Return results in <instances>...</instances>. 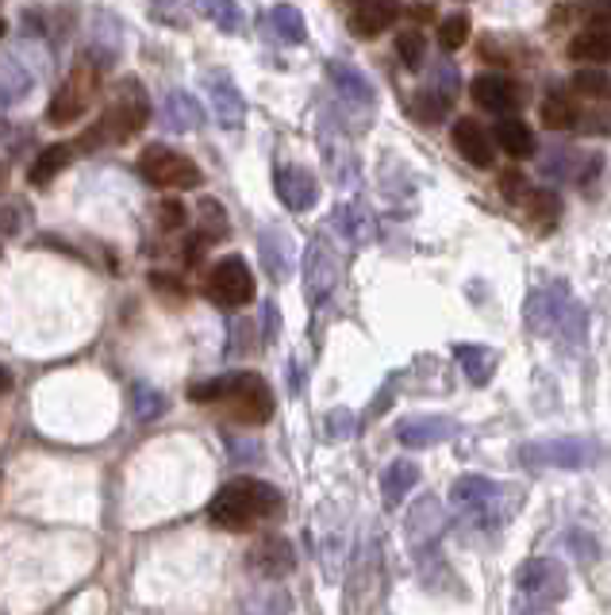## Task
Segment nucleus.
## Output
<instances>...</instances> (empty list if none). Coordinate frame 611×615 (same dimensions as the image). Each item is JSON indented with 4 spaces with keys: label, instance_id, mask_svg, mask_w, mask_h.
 <instances>
[{
    "label": "nucleus",
    "instance_id": "1",
    "mask_svg": "<svg viewBox=\"0 0 611 615\" xmlns=\"http://www.w3.org/2000/svg\"><path fill=\"white\" fill-rule=\"evenodd\" d=\"M281 515V492L258 477H235L208 504V523L220 531H254Z\"/></svg>",
    "mask_w": 611,
    "mask_h": 615
},
{
    "label": "nucleus",
    "instance_id": "2",
    "mask_svg": "<svg viewBox=\"0 0 611 615\" xmlns=\"http://www.w3.org/2000/svg\"><path fill=\"white\" fill-rule=\"evenodd\" d=\"M188 401L196 404H216L228 411L235 423L258 427L274 416V393L258 373H223L212 381H196L188 388Z\"/></svg>",
    "mask_w": 611,
    "mask_h": 615
},
{
    "label": "nucleus",
    "instance_id": "3",
    "mask_svg": "<svg viewBox=\"0 0 611 615\" xmlns=\"http://www.w3.org/2000/svg\"><path fill=\"white\" fill-rule=\"evenodd\" d=\"M527 327L534 335H557L565 347H580L585 343L588 312L580 300H573L569 285L550 281L527 297Z\"/></svg>",
    "mask_w": 611,
    "mask_h": 615
},
{
    "label": "nucleus",
    "instance_id": "4",
    "mask_svg": "<svg viewBox=\"0 0 611 615\" xmlns=\"http://www.w3.org/2000/svg\"><path fill=\"white\" fill-rule=\"evenodd\" d=\"M450 504L462 520H470L473 527L488 531V527H500L504 520L511 515V508L523 504V492L508 489L500 481H488L481 474H465L450 485Z\"/></svg>",
    "mask_w": 611,
    "mask_h": 615
},
{
    "label": "nucleus",
    "instance_id": "5",
    "mask_svg": "<svg viewBox=\"0 0 611 615\" xmlns=\"http://www.w3.org/2000/svg\"><path fill=\"white\" fill-rule=\"evenodd\" d=\"M147 119H150L147 96H142L139 81L127 78L124 85H119V96L108 104V108H104V116L96 119L85 135H81L78 147L81 150H101V147H108V142H127L147 127Z\"/></svg>",
    "mask_w": 611,
    "mask_h": 615
},
{
    "label": "nucleus",
    "instance_id": "6",
    "mask_svg": "<svg viewBox=\"0 0 611 615\" xmlns=\"http://www.w3.org/2000/svg\"><path fill=\"white\" fill-rule=\"evenodd\" d=\"M569 596V569L557 558H527L516 569V615H542Z\"/></svg>",
    "mask_w": 611,
    "mask_h": 615
},
{
    "label": "nucleus",
    "instance_id": "7",
    "mask_svg": "<svg viewBox=\"0 0 611 615\" xmlns=\"http://www.w3.org/2000/svg\"><path fill=\"white\" fill-rule=\"evenodd\" d=\"M527 469H588L603 457V442L588 434H554V439H531L516 450Z\"/></svg>",
    "mask_w": 611,
    "mask_h": 615
},
{
    "label": "nucleus",
    "instance_id": "8",
    "mask_svg": "<svg viewBox=\"0 0 611 615\" xmlns=\"http://www.w3.org/2000/svg\"><path fill=\"white\" fill-rule=\"evenodd\" d=\"M96 81H101V66H96L93 58L73 62V70L66 73V81L58 85L55 101L47 104V124L66 127V124H73V119L85 116V108L96 96Z\"/></svg>",
    "mask_w": 611,
    "mask_h": 615
},
{
    "label": "nucleus",
    "instance_id": "9",
    "mask_svg": "<svg viewBox=\"0 0 611 615\" xmlns=\"http://www.w3.org/2000/svg\"><path fill=\"white\" fill-rule=\"evenodd\" d=\"M139 174H142V182L154 185V189H200V182H204L200 166H196L188 154L158 147V142L139 154Z\"/></svg>",
    "mask_w": 611,
    "mask_h": 615
},
{
    "label": "nucleus",
    "instance_id": "10",
    "mask_svg": "<svg viewBox=\"0 0 611 615\" xmlns=\"http://www.w3.org/2000/svg\"><path fill=\"white\" fill-rule=\"evenodd\" d=\"M208 297L220 308H246L254 297H258V277L246 266L243 254H228L212 266L208 274Z\"/></svg>",
    "mask_w": 611,
    "mask_h": 615
},
{
    "label": "nucleus",
    "instance_id": "11",
    "mask_svg": "<svg viewBox=\"0 0 611 615\" xmlns=\"http://www.w3.org/2000/svg\"><path fill=\"white\" fill-rule=\"evenodd\" d=\"M407 543H412V550L419 554V561H439V538L442 531H447V512H442V504L435 497H424L412 504V512H407Z\"/></svg>",
    "mask_w": 611,
    "mask_h": 615
},
{
    "label": "nucleus",
    "instance_id": "12",
    "mask_svg": "<svg viewBox=\"0 0 611 615\" xmlns=\"http://www.w3.org/2000/svg\"><path fill=\"white\" fill-rule=\"evenodd\" d=\"M335 281H338V258H335V251L327 246V239L315 235L304 251V292H308V300H312V304H323V300L335 292Z\"/></svg>",
    "mask_w": 611,
    "mask_h": 615
},
{
    "label": "nucleus",
    "instance_id": "13",
    "mask_svg": "<svg viewBox=\"0 0 611 615\" xmlns=\"http://www.w3.org/2000/svg\"><path fill=\"white\" fill-rule=\"evenodd\" d=\"M274 185H277V197H281V205L292 208V212H312V208L320 205V182H315L312 170L281 166L274 174Z\"/></svg>",
    "mask_w": 611,
    "mask_h": 615
},
{
    "label": "nucleus",
    "instance_id": "14",
    "mask_svg": "<svg viewBox=\"0 0 611 615\" xmlns=\"http://www.w3.org/2000/svg\"><path fill=\"white\" fill-rule=\"evenodd\" d=\"M246 561H251V569L258 577H266V581H277V577H285V573H292V569H297V550H292L289 538L266 535V538H258V543L251 546Z\"/></svg>",
    "mask_w": 611,
    "mask_h": 615
},
{
    "label": "nucleus",
    "instance_id": "15",
    "mask_svg": "<svg viewBox=\"0 0 611 615\" xmlns=\"http://www.w3.org/2000/svg\"><path fill=\"white\" fill-rule=\"evenodd\" d=\"M470 93H473V101H477V108L496 112V116L516 112L519 104H523V89L511 78H504V73H481V78H473Z\"/></svg>",
    "mask_w": 611,
    "mask_h": 615
},
{
    "label": "nucleus",
    "instance_id": "16",
    "mask_svg": "<svg viewBox=\"0 0 611 615\" xmlns=\"http://www.w3.org/2000/svg\"><path fill=\"white\" fill-rule=\"evenodd\" d=\"M258 251H262V266H266L269 281H289V274L297 269L289 231L277 228V223H266V228L258 231Z\"/></svg>",
    "mask_w": 611,
    "mask_h": 615
},
{
    "label": "nucleus",
    "instance_id": "17",
    "mask_svg": "<svg viewBox=\"0 0 611 615\" xmlns=\"http://www.w3.org/2000/svg\"><path fill=\"white\" fill-rule=\"evenodd\" d=\"M327 78H331V85H335V93L343 96L350 108L373 112L377 89H373V81H369L366 73L358 70V66H350V62H327Z\"/></svg>",
    "mask_w": 611,
    "mask_h": 615
},
{
    "label": "nucleus",
    "instance_id": "18",
    "mask_svg": "<svg viewBox=\"0 0 611 615\" xmlns=\"http://www.w3.org/2000/svg\"><path fill=\"white\" fill-rule=\"evenodd\" d=\"M454 419L447 416H407L396 423V439L412 450H427V446H439V442L454 439Z\"/></svg>",
    "mask_w": 611,
    "mask_h": 615
},
{
    "label": "nucleus",
    "instance_id": "19",
    "mask_svg": "<svg viewBox=\"0 0 611 615\" xmlns=\"http://www.w3.org/2000/svg\"><path fill=\"white\" fill-rule=\"evenodd\" d=\"M204 89H208V96H212V116L220 119L223 127H243L246 119V101L243 93L235 89V81L228 78V73H208L204 78Z\"/></svg>",
    "mask_w": 611,
    "mask_h": 615
},
{
    "label": "nucleus",
    "instance_id": "20",
    "mask_svg": "<svg viewBox=\"0 0 611 615\" xmlns=\"http://www.w3.org/2000/svg\"><path fill=\"white\" fill-rule=\"evenodd\" d=\"M400 16L396 0H358L350 12V32L358 39H377V35L389 32V24Z\"/></svg>",
    "mask_w": 611,
    "mask_h": 615
},
{
    "label": "nucleus",
    "instance_id": "21",
    "mask_svg": "<svg viewBox=\"0 0 611 615\" xmlns=\"http://www.w3.org/2000/svg\"><path fill=\"white\" fill-rule=\"evenodd\" d=\"M450 139H454V147H458V154H462L470 166H477V170H488L493 166V147H488V131L485 127L477 124L473 116H462L454 124V131H450Z\"/></svg>",
    "mask_w": 611,
    "mask_h": 615
},
{
    "label": "nucleus",
    "instance_id": "22",
    "mask_svg": "<svg viewBox=\"0 0 611 615\" xmlns=\"http://www.w3.org/2000/svg\"><path fill=\"white\" fill-rule=\"evenodd\" d=\"M204 108L196 104L193 93H185V89H173V93H165L162 101V124L170 127V131H200L204 127Z\"/></svg>",
    "mask_w": 611,
    "mask_h": 615
},
{
    "label": "nucleus",
    "instance_id": "23",
    "mask_svg": "<svg viewBox=\"0 0 611 615\" xmlns=\"http://www.w3.org/2000/svg\"><path fill=\"white\" fill-rule=\"evenodd\" d=\"M569 58L577 62H608L611 58V20H588L580 35H573Z\"/></svg>",
    "mask_w": 611,
    "mask_h": 615
},
{
    "label": "nucleus",
    "instance_id": "24",
    "mask_svg": "<svg viewBox=\"0 0 611 615\" xmlns=\"http://www.w3.org/2000/svg\"><path fill=\"white\" fill-rule=\"evenodd\" d=\"M331 223H335V228L343 231L354 246H369L377 239L373 212H369L366 205H358V200H350V205H338L335 216H331Z\"/></svg>",
    "mask_w": 611,
    "mask_h": 615
},
{
    "label": "nucleus",
    "instance_id": "25",
    "mask_svg": "<svg viewBox=\"0 0 611 615\" xmlns=\"http://www.w3.org/2000/svg\"><path fill=\"white\" fill-rule=\"evenodd\" d=\"M78 159V142H55V147H43L39 159L32 162V170H27V177H32V185H50L58 174H62L70 162Z\"/></svg>",
    "mask_w": 611,
    "mask_h": 615
},
{
    "label": "nucleus",
    "instance_id": "26",
    "mask_svg": "<svg viewBox=\"0 0 611 615\" xmlns=\"http://www.w3.org/2000/svg\"><path fill=\"white\" fill-rule=\"evenodd\" d=\"M419 485V466L416 462H407V457H396L389 469L381 474V497H384V504L389 508H396L400 500L407 497V492L416 489Z\"/></svg>",
    "mask_w": 611,
    "mask_h": 615
},
{
    "label": "nucleus",
    "instance_id": "27",
    "mask_svg": "<svg viewBox=\"0 0 611 615\" xmlns=\"http://www.w3.org/2000/svg\"><path fill=\"white\" fill-rule=\"evenodd\" d=\"M454 358L470 378V385H488V378L496 373V350L477 347V343H458Z\"/></svg>",
    "mask_w": 611,
    "mask_h": 615
},
{
    "label": "nucleus",
    "instance_id": "28",
    "mask_svg": "<svg viewBox=\"0 0 611 615\" xmlns=\"http://www.w3.org/2000/svg\"><path fill=\"white\" fill-rule=\"evenodd\" d=\"M496 147L504 150V154H511V159H531L534 154V131L523 124V119L508 116L496 124Z\"/></svg>",
    "mask_w": 611,
    "mask_h": 615
},
{
    "label": "nucleus",
    "instance_id": "29",
    "mask_svg": "<svg viewBox=\"0 0 611 615\" xmlns=\"http://www.w3.org/2000/svg\"><path fill=\"white\" fill-rule=\"evenodd\" d=\"M32 89H35V73L9 50V55H4V93H0V104H4V108H16L24 96H32Z\"/></svg>",
    "mask_w": 611,
    "mask_h": 615
},
{
    "label": "nucleus",
    "instance_id": "30",
    "mask_svg": "<svg viewBox=\"0 0 611 615\" xmlns=\"http://www.w3.org/2000/svg\"><path fill=\"white\" fill-rule=\"evenodd\" d=\"M519 208H523L527 220L534 223V231H550L557 220H562V200H557V193H550V189H531L523 200H519Z\"/></svg>",
    "mask_w": 611,
    "mask_h": 615
},
{
    "label": "nucleus",
    "instance_id": "31",
    "mask_svg": "<svg viewBox=\"0 0 611 615\" xmlns=\"http://www.w3.org/2000/svg\"><path fill=\"white\" fill-rule=\"evenodd\" d=\"M450 104H454V101H450L447 93H439L435 85H424L416 96H412V101H407V112H412V116H416L419 124L439 127L442 119L450 116Z\"/></svg>",
    "mask_w": 611,
    "mask_h": 615
},
{
    "label": "nucleus",
    "instance_id": "32",
    "mask_svg": "<svg viewBox=\"0 0 611 615\" xmlns=\"http://www.w3.org/2000/svg\"><path fill=\"white\" fill-rule=\"evenodd\" d=\"M266 24L274 27L285 43H304V35H308L304 16H300L292 4H274V9L266 12Z\"/></svg>",
    "mask_w": 611,
    "mask_h": 615
},
{
    "label": "nucleus",
    "instance_id": "33",
    "mask_svg": "<svg viewBox=\"0 0 611 615\" xmlns=\"http://www.w3.org/2000/svg\"><path fill=\"white\" fill-rule=\"evenodd\" d=\"M542 127H546V131H569V127H577V108H573L569 96L550 93L546 101H542Z\"/></svg>",
    "mask_w": 611,
    "mask_h": 615
},
{
    "label": "nucleus",
    "instance_id": "34",
    "mask_svg": "<svg viewBox=\"0 0 611 615\" xmlns=\"http://www.w3.org/2000/svg\"><path fill=\"white\" fill-rule=\"evenodd\" d=\"M196 9L212 20L220 32H228V35L243 32V9H239L235 0H196Z\"/></svg>",
    "mask_w": 611,
    "mask_h": 615
},
{
    "label": "nucleus",
    "instance_id": "35",
    "mask_svg": "<svg viewBox=\"0 0 611 615\" xmlns=\"http://www.w3.org/2000/svg\"><path fill=\"white\" fill-rule=\"evenodd\" d=\"M165 408H170L165 393H158L154 385H142V381H135V385H131V411H135V419L150 423V419L165 416Z\"/></svg>",
    "mask_w": 611,
    "mask_h": 615
},
{
    "label": "nucleus",
    "instance_id": "36",
    "mask_svg": "<svg viewBox=\"0 0 611 615\" xmlns=\"http://www.w3.org/2000/svg\"><path fill=\"white\" fill-rule=\"evenodd\" d=\"M569 85H573V93L588 96V101H608L611 96V78L600 70H577Z\"/></svg>",
    "mask_w": 611,
    "mask_h": 615
},
{
    "label": "nucleus",
    "instance_id": "37",
    "mask_svg": "<svg viewBox=\"0 0 611 615\" xmlns=\"http://www.w3.org/2000/svg\"><path fill=\"white\" fill-rule=\"evenodd\" d=\"M396 55L407 70H419L427 62V39L419 32H400L396 35Z\"/></svg>",
    "mask_w": 611,
    "mask_h": 615
},
{
    "label": "nucleus",
    "instance_id": "38",
    "mask_svg": "<svg viewBox=\"0 0 611 615\" xmlns=\"http://www.w3.org/2000/svg\"><path fill=\"white\" fill-rule=\"evenodd\" d=\"M439 43H442V50L465 47V43H470V16H465V12H454V16L442 20V24H439Z\"/></svg>",
    "mask_w": 611,
    "mask_h": 615
},
{
    "label": "nucleus",
    "instance_id": "39",
    "mask_svg": "<svg viewBox=\"0 0 611 615\" xmlns=\"http://www.w3.org/2000/svg\"><path fill=\"white\" fill-rule=\"evenodd\" d=\"M200 220H204V231H212L216 243H220V235H228V216H223L220 200H204V205H200Z\"/></svg>",
    "mask_w": 611,
    "mask_h": 615
},
{
    "label": "nucleus",
    "instance_id": "40",
    "mask_svg": "<svg viewBox=\"0 0 611 615\" xmlns=\"http://www.w3.org/2000/svg\"><path fill=\"white\" fill-rule=\"evenodd\" d=\"M577 131L580 135H611V112H603V108L580 112V116H577Z\"/></svg>",
    "mask_w": 611,
    "mask_h": 615
},
{
    "label": "nucleus",
    "instance_id": "41",
    "mask_svg": "<svg viewBox=\"0 0 611 615\" xmlns=\"http://www.w3.org/2000/svg\"><path fill=\"white\" fill-rule=\"evenodd\" d=\"M327 434H331V439H350V434H354V411L350 408L327 411Z\"/></svg>",
    "mask_w": 611,
    "mask_h": 615
},
{
    "label": "nucleus",
    "instance_id": "42",
    "mask_svg": "<svg viewBox=\"0 0 611 615\" xmlns=\"http://www.w3.org/2000/svg\"><path fill=\"white\" fill-rule=\"evenodd\" d=\"M500 189H504V197H508L511 205H519V200H523L527 193H531V182H527V177L519 174V170H508V174L500 177Z\"/></svg>",
    "mask_w": 611,
    "mask_h": 615
},
{
    "label": "nucleus",
    "instance_id": "43",
    "mask_svg": "<svg viewBox=\"0 0 611 615\" xmlns=\"http://www.w3.org/2000/svg\"><path fill=\"white\" fill-rule=\"evenodd\" d=\"M185 205H177V200H162L158 205V223H162L165 231H177L181 223H185Z\"/></svg>",
    "mask_w": 611,
    "mask_h": 615
},
{
    "label": "nucleus",
    "instance_id": "44",
    "mask_svg": "<svg viewBox=\"0 0 611 615\" xmlns=\"http://www.w3.org/2000/svg\"><path fill=\"white\" fill-rule=\"evenodd\" d=\"M435 78H439V93H447L450 101H458V89H462V81H458V73H454V66L450 62H439V70H435Z\"/></svg>",
    "mask_w": 611,
    "mask_h": 615
},
{
    "label": "nucleus",
    "instance_id": "45",
    "mask_svg": "<svg viewBox=\"0 0 611 615\" xmlns=\"http://www.w3.org/2000/svg\"><path fill=\"white\" fill-rule=\"evenodd\" d=\"M228 446L235 450V457H258V442H243V446H239L235 434H228Z\"/></svg>",
    "mask_w": 611,
    "mask_h": 615
},
{
    "label": "nucleus",
    "instance_id": "46",
    "mask_svg": "<svg viewBox=\"0 0 611 615\" xmlns=\"http://www.w3.org/2000/svg\"><path fill=\"white\" fill-rule=\"evenodd\" d=\"M412 16H416V20H427V16H431V9H427V4H416V9H412Z\"/></svg>",
    "mask_w": 611,
    "mask_h": 615
}]
</instances>
